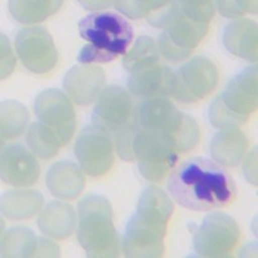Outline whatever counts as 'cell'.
<instances>
[{
	"label": "cell",
	"mask_w": 258,
	"mask_h": 258,
	"mask_svg": "<svg viewBox=\"0 0 258 258\" xmlns=\"http://www.w3.org/2000/svg\"><path fill=\"white\" fill-rule=\"evenodd\" d=\"M167 190L179 206L195 212L225 208L236 195V186L229 172L203 156L182 160L168 177Z\"/></svg>",
	"instance_id": "6da1fadb"
},
{
	"label": "cell",
	"mask_w": 258,
	"mask_h": 258,
	"mask_svg": "<svg viewBox=\"0 0 258 258\" xmlns=\"http://www.w3.org/2000/svg\"><path fill=\"white\" fill-rule=\"evenodd\" d=\"M87 44L78 54L80 63H106L124 54L133 40V29L123 16L112 12H94L78 24Z\"/></svg>",
	"instance_id": "7a4b0ae2"
},
{
	"label": "cell",
	"mask_w": 258,
	"mask_h": 258,
	"mask_svg": "<svg viewBox=\"0 0 258 258\" xmlns=\"http://www.w3.org/2000/svg\"><path fill=\"white\" fill-rule=\"evenodd\" d=\"M172 204L165 194L156 187H149L141 195L137 214L126 227L124 250L128 255L161 254V238L172 214Z\"/></svg>",
	"instance_id": "3957f363"
},
{
	"label": "cell",
	"mask_w": 258,
	"mask_h": 258,
	"mask_svg": "<svg viewBox=\"0 0 258 258\" xmlns=\"http://www.w3.org/2000/svg\"><path fill=\"white\" fill-rule=\"evenodd\" d=\"M78 238L89 255H114L117 250L111 208L102 197H88L79 204Z\"/></svg>",
	"instance_id": "277c9868"
},
{
	"label": "cell",
	"mask_w": 258,
	"mask_h": 258,
	"mask_svg": "<svg viewBox=\"0 0 258 258\" xmlns=\"http://www.w3.org/2000/svg\"><path fill=\"white\" fill-rule=\"evenodd\" d=\"M131 111L132 103L126 92L117 87H110L103 92L93 112V123L97 128L105 133L119 132L117 146L121 156H124L125 150L129 151V140H135L132 131L136 126L131 119Z\"/></svg>",
	"instance_id": "5b68a950"
},
{
	"label": "cell",
	"mask_w": 258,
	"mask_h": 258,
	"mask_svg": "<svg viewBox=\"0 0 258 258\" xmlns=\"http://www.w3.org/2000/svg\"><path fill=\"white\" fill-rule=\"evenodd\" d=\"M239 238L238 226L225 214H213L204 220L195 235L199 255H225L234 249Z\"/></svg>",
	"instance_id": "8992f818"
},
{
	"label": "cell",
	"mask_w": 258,
	"mask_h": 258,
	"mask_svg": "<svg viewBox=\"0 0 258 258\" xmlns=\"http://www.w3.org/2000/svg\"><path fill=\"white\" fill-rule=\"evenodd\" d=\"M211 61L198 57L177 71L174 94L186 102L203 100L217 84L218 74Z\"/></svg>",
	"instance_id": "52a82bcc"
},
{
	"label": "cell",
	"mask_w": 258,
	"mask_h": 258,
	"mask_svg": "<svg viewBox=\"0 0 258 258\" xmlns=\"http://www.w3.org/2000/svg\"><path fill=\"white\" fill-rule=\"evenodd\" d=\"M110 137L98 128H85L75 144V155L89 176H102L114 163Z\"/></svg>",
	"instance_id": "ba28073f"
},
{
	"label": "cell",
	"mask_w": 258,
	"mask_h": 258,
	"mask_svg": "<svg viewBox=\"0 0 258 258\" xmlns=\"http://www.w3.org/2000/svg\"><path fill=\"white\" fill-rule=\"evenodd\" d=\"M36 112L40 120L47 125L53 126L54 132L59 136L62 144L70 140L75 126L69 125L74 121V111L70 102L61 92L48 91L43 92L36 101Z\"/></svg>",
	"instance_id": "9c48e42d"
},
{
	"label": "cell",
	"mask_w": 258,
	"mask_h": 258,
	"mask_svg": "<svg viewBox=\"0 0 258 258\" xmlns=\"http://www.w3.org/2000/svg\"><path fill=\"white\" fill-rule=\"evenodd\" d=\"M129 87L136 96L159 100L160 97L174 94L176 77L167 66H149L136 71Z\"/></svg>",
	"instance_id": "30bf717a"
},
{
	"label": "cell",
	"mask_w": 258,
	"mask_h": 258,
	"mask_svg": "<svg viewBox=\"0 0 258 258\" xmlns=\"http://www.w3.org/2000/svg\"><path fill=\"white\" fill-rule=\"evenodd\" d=\"M3 179L15 186H27L39 176V165L35 158L20 146L7 147L3 151Z\"/></svg>",
	"instance_id": "8fae6325"
},
{
	"label": "cell",
	"mask_w": 258,
	"mask_h": 258,
	"mask_svg": "<svg viewBox=\"0 0 258 258\" xmlns=\"http://www.w3.org/2000/svg\"><path fill=\"white\" fill-rule=\"evenodd\" d=\"M255 69H248L230 83L229 88L220 98L226 109L231 110L239 116L245 112L254 111L255 109ZM246 117V116H245Z\"/></svg>",
	"instance_id": "7c38bea8"
},
{
	"label": "cell",
	"mask_w": 258,
	"mask_h": 258,
	"mask_svg": "<svg viewBox=\"0 0 258 258\" xmlns=\"http://www.w3.org/2000/svg\"><path fill=\"white\" fill-rule=\"evenodd\" d=\"M235 132L229 131V142L230 145L226 144L225 138H223L222 133L216 136L214 142L212 145V151H213L214 158L217 159L220 163L227 167H235L239 164L241 156H243L244 149L246 147L248 142H246L245 136L241 135L240 132L238 133V137H234Z\"/></svg>",
	"instance_id": "4fadbf2b"
},
{
	"label": "cell",
	"mask_w": 258,
	"mask_h": 258,
	"mask_svg": "<svg viewBox=\"0 0 258 258\" xmlns=\"http://www.w3.org/2000/svg\"><path fill=\"white\" fill-rule=\"evenodd\" d=\"M227 32H231V43L234 41V44L229 45L227 49L234 54H238L239 49L241 50V57L244 58L255 59V49L250 48L246 44V41H249V44L255 45V25L252 21H241V22H234L230 24ZM230 44V43H227ZM226 44V45H227Z\"/></svg>",
	"instance_id": "5bb4252c"
},
{
	"label": "cell",
	"mask_w": 258,
	"mask_h": 258,
	"mask_svg": "<svg viewBox=\"0 0 258 258\" xmlns=\"http://www.w3.org/2000/svg\"><path fill=\"white\" fill-rule=\"evenodd\" d=\"M27 142L34 153L41 158L53 156L58 153V146L62 145L61 140H58V135L53 132L52 128L41 124H32L27 135Z\"/></svg>",
	"instance_id": "9a60e30c"
},
{
	"label": "cell",
	"mask_w": 258,
	"mask_h": 258,
	"mask_svg": "<svg viewBox=\"0 0 258 258\" xmlns=\"http://www.w3.org/2000/svg\"><path fill=\"white\" fill-rule=\"evenodd\" d=\"M159 57L155 41L149 38L138 39L132 52H129L124 58V66L128 70L136 71L153 66Z\"/></svg>",
	"instance_id": "2e32d148"
},
{
	"label": "cell",
	"mask_w": 258,
	"mask_h": 258,
	"mask_svg": "<svg viewBox=\"0 0 258 258\" xmlns=\"http://www.w3.org/2000/svg\"><path fill=\"white\" fill-rule=\"evenodd\" d=\"M57 3H54L53 6H49V3H20V2L15 3V2H12L11 7L12 8L22 9V11L24 9L25 11H30L26 15L18 17L17 20L21 21V22H24V24H31V22L44 20L45 17H48V13H45V8H52Z\"/></svg>",
	"instance_id": "e0dca14e"
}]
</instances>
